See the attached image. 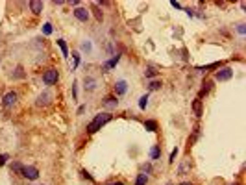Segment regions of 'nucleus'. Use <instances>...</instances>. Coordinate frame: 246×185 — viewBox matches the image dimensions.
<instances>
[{"label": "nucleus", "instance_id": "nucleus-4", "mask_svg": "<svg viewBox=\"0 0 246 185\" xmlns=\"http://www.w3.org/2000/svg\"><path fill=\"white\" fill-rule=\"evenodd\" d=\"M20 176H24L26 180H37L39 178V170L35 169V167H31V165H28V167H22V172H20Z\"/></svg>", "mask_w": 246, "mask_h": 185}, {"label": "nucleus", "instance_id": "nucleus-36", "mask_svg": "<svg viewBox=\"0 0 246 185\" xmlns=\"http://www.w3.org/2000/svg\"><path fill=\"white\" fill-rule=\"evenodd\" d=\"M231 185H239V183H231Z\"/></svg>", "mask_w": 246, "mask_h": 185}, {"label": "nucleus", "instance_id": "nucleus-30", "mask_svg": "<svg viewBox=\"0 0 246 185\" xmlns=\"http://www.w3.org/2000/svg\"><path fill=\"white\" fill-rule=\"evenodd\" d=\"M78 83H74L72 85V96H74V100H78V87H76Z\"/></svg>", "mask_w": 246, "mask_h": 185}, {"label": "nucleus", "instance_id": "nucleus-2", "mask_svg": "<svg viewBox=\"0 0 246 185\" xmlns=\"http://www.w3.org/2000/svg\"><path fill=\"white\" fill-rule=\"evenodd\" d=\"M58 80H59L58 69H46L45 74H43V83H45V85H54Z\"/></svg>", "mask_w": 246, "mask_h": 185}, {"label": "nucleus", "instance_id": "nucleus-8", "mask_svg": "<svg viewBox=\"0 0 246 185\" xmlns=\"http://www.w3.org/2000/svg\"><path fill=\"white\" fill-rule=\"evenodd\" d=\"M119 61H120V56H115V58H111L109 61H105V63L102 65V69H104L105 72H108L109 69H115V67H117V63H119Z\"/></svg>", "mask_w": 246, "mask_h": 185}, {"label": "nucleus", "instance_id": "nucleus-31", "mask_svg": "<svg viewBox=\"0 0 246 185\" xmlns=\"http://www.w3.org/2000/svg\"><path fill=\"white\" fill-rule=\"evenodd\" d=\"M237 31H239V34H241V35H244V31H246V28H244V24H239V26H237Z\"/></svg>", "mask_w": 246, "mask_h": 185}, {"label": "nucleus", "instance_id": "nucleus-9", "mask_svg": "<svg viewBox=\"0 0 246 185\" xmlns=\"http://www.w3.org/2000/svg\"><path fill=\"white\" fill-rule=\"evenodd\" d=\"M104 106L108 107V109H115V107L119 106V100H117L115 96H105V98H104Z\"/></svg>", "mask_w": 246, "mask_h": 185}, {"label": "nucleus", "instance_id": "nucleus-20", "mask_svg": "<svg viewBox=\"0 0 246 185\" xmlns=\"http://www.w3.org/2000/svg\"><path fill=\"white\" fill-rule=\"evenodd\" d=\"M146 106H148V94L139 98V107H141V109H146Z\"/></svg>", "mask_w": 246, "mask_h": 185}, {"label": "nucleus", "instance_id": "nucleus-6", "mask_svg": "<svg viewBox=\"0 0 246 185\" xmlns=\"http://www.w3.org/2000/svg\"><path fill=\"white\" fill-rule=\"evenodd\" d=\"M74 17H76L80 22H87V20H89V9L76 7V9H74Z\"/></svg>", "mask_w": 246, "mask_h": 185}, {"label": "nucleus", "instance_id": "nucleus-27", "mask_svg": "<svg viewBox=\"0 0 246 185\" xmlns=\"http://www.w3.org/2000/svg\"><path fill=\"white\" fill-rule=\"evenodd\" d=\"M150 172H152V165H150V163H146V165H143V174H146V176H148Z\"/></svg>", "mask_w": 246, "mask_h": 185}, {"label": "nucleus", "instance_id": "nucleus-19", "mask_svg": "<svg viewBox=\"0 0 246 185\" xmlns=\"http://www.w3.org/2000/svg\"><path fill=\"white\" fill-rule=\"evenodd\" d=\"M211 91V82H206L204 83V87H202V91H200V96H198V98H202V96H204V94H207Z\"/></svg>", "mask_w": 246, "mask_h": 185}, {"label": "nucleus", "instance_id": "nucleus-3", "mask_svg": "<svg viewBox=\"0 0 246 185\" xmlns=\"http://www.w3.org/2000/svg\"><path fill=\"white\" fill-rule=\"evenodd\" d=\"M231 78H233V69H230V67H222V69H218L215 72V80L217 82H228Z\"/></svg>", "mask_w": 246, "mask_h": 185}, {"label": "nucleus", "instance_id": "nucleus-29", "mask_svg": "<svg viewBox=\"0 0 246 185\" xmlns=\"http://www.w3.org/2000/svg\"><path fill=\"white\" fill-rule=\"evenodd\" d=\"M176 156H178V148H174L172 152H170V159H168V161H170V163H174V159H176Z\"/></svg>", "mask_w": 246, "mask_h": 185}, {"label": "nucleus", "instance_id": "nucleus-15", "mask_svg": "<svg viewBox=\"0 0 246 185\" xmlns=\"http://www.w3.org/2000/svg\"><path fill=\"white\" fill-rule=\"evenodd\" d=\"M144 128L148 130V132H157V124H156V121H144Z\"/></svg>", "mask_w": 246, "mask_h": 185}, {"label": "nucleus", "instance_id": "nucleus-26", "mask_svg": "<svg viewBox=\"0 0 246 185\" xmlns=\"http://www.w3.org/2000/svg\"><path fill=\"white\" fill-rule=\"evenodd\" d=\"M156 74H157V70H156V69H148V70L144 72V76H146V78H154Z\"/></svg>", "mask_w": 246, "mask_h": 185}, {"label": "nucleus", "instance_id": "nucleus-34", "mask_svg": "<svg viewBox=\"0 0 246 185\" xmlns=\"http://www.w3.org/2000/svg\"><path fill=\"white\" fill-rule=\"evenodd\" d=\"M108 185H122L120 181H117V183H108Z\"/></svg>", "mask_w": 246, "mask_h": 185}, {"label": "nucleus", "instance_id": "nucleus-25", "mask_svg": "<svg viewBox=\"0 0 246 185\" xmlns=\"http://www.w3.org/2000/svg\"><path fill=\"white\" fill-rule=\"evenodd\" d=\"M72 56H74V67H72V69H78V65H80V54L74 52Z\"/></svg>", "mask_w": 246, "mask_h": 185}, {"label": "nucleus", "instance_id": "nucleus-28", "mask_svg": "<svg viewBox=\"0 0 246 185\" xmlns=\"http://www.w3.org/2000/svg\"><path fill=\"white\" fill-rule=\"evenodd\" d=\"M7 159H9V156H7V154H0V167H2V165H6V163H7Z\"/></svg>", "mask_w": 246, "mask_h": 185}, {"label": "nucleus", "instance_id": "nucleus-1", "mask_svg": "<svg viewBox=\"0 0 246 185\" xmlns=\"http://www.w3.org/2000/svg\"><path fill=\"white\" fill-rule=\"evenodd\" d=\"M113 118V115L111 113H100V115H96L94 118H93V122H89V126H87V132L89 133H94V132H98V130L104 126V124H108L109 121Z\"/></svg>", "mask_w": 246, "mask_h": 185}, {"label": "nucleus", "instance_id": "nucleus-18", "mask_svg": "<svg viewBox=\"0 0 246 185\" xmlns=\"http://www.w3.org/2000/svg\"><path fill=\"white\" fill-rule=\"evenodd\" d=\"M93 11H94V17H96V19H98V20H102L104 13H102L100 9H98V4H96V2H93Z\"/></svg>", "mask_w": 246, "mask_h": 185}, {"label": "nucleus", "instance_id": "nucleus-35", "mask_svg": "<svg viewBox=\"0 0 246 185\" xmlns=\"http://www.w3.org/2000/svg\"><path fill=\"white\" fill-rule=\"evenodd\" d=\"M179 185H192V183H189V181H183V183H179Z\"/></svg>", "mask_w": 246, "mask_h": 185}, {"label": "nucleus", "instance_id": "nucleus-32", "mask_svg": "<svg viewBox=\"0 0 246 185\" xmlns=\"http://www.w3.org/2000/svg\"><path fill=\"white\" fill-rule=\"evenodd\" d=\"M83 111H85V106H80V107H78V115H82Z\"/></svg>", "mask_w": 246, "mask_h": 185}, {"label": "nucleus", "instance_id": "nucleus-16", "mask_svg": "<svg viewBox=\"0 0 246 185\" xmlns=\"http://www.w3.org/2000/svg\"><path fill=\"white\" fill-rule=\"evenodd\" d=\"M159 156H161V148H159V146H152L150 157H152V159H159Z\"/></svg>", "mask_w": 246, "mask_h": 185}, {"label": "nucleus", "instance_id": "nucleus-24", "mask_svg": "<svg viewBox=\"0 0 246 185\" xmlns=\"http://www.w3.org/2000/svg\"><path fill=\"white\" fill-rule=\"evenodd\" d=\"M189 169V161H183V163H181V165H179V170H178V174H185V170Z\"/></svg>", "mask_w": 246, "mask_h": 185}, {"label": "nucleus", "instance_id": "nucleus-22", "mask_svg": "<svg viewBox=\"0 0 246 185\" xmlns=\"http://www.w3.org/2000/svg\"><path fill=\"white\" fill-rule=\"evenodd\" d=\"M148 87H150V91H157L159 87H161V82H159V80H152Z\"/></svg>", "mask_w": 246, "mask_h": 185}, {"label": "nucleus", "instance_id": "nucleus-11", "mask_svg": "<svg viewBox=\"0 0 246 185\" xmlns=\"http://www.w3.org/2000/svg\"><path fill=\"white\" fill-rule=\"evenodd\" d=\"M83 83H85V89H87V91H94L96 89V80L91 78V76H87V78L83 80Z\"/></svg>", "mask_w": 246, "mask_h": 185}, {"label": "nucleus", "instance_id": "nucleus-17", "mask_svg": "<svg viewBox=\"0 0 246 185\" xmlns=\"http://www.w3.org/2000/svg\"><path fill=\"white\" fill-rule=\"evenodd\" d=\"M22 167H24V165H20L19 161H13V163H11V170H13L15 174H20V172H22Z\"/></svg>", "mask_w": 246, "mask_h": 185}, {"label": "nucleus", "instance_id": "nucleus-10", "mask_svg": "<svg viewBox=\"0 0 246 185\" xmlns=\"http://www.w3.org/2000/svg\"><path fill=\"white\" fill-rule=\"evenodd\" d=\"M126 91H128V83H126L124 80H119V82L115 83V93H117V94H124Z\"/></svg>", "mask_w": 246, "mask_h": 185}, {"label": "nucleus", "instance_id": "nucleus-13", "mask_svg": "<svg viewBox=\"0 0 246 185\" xmlns=\"http://www.w3.org/2000/svg\"><path fill=\"white\" fill-rule=\"evenodd\" d=\"M192 111H194L196 117H202V98H196L192 102Z\"/></svg>", "mask_w": 246, "mask_h": 185}, {"label": "nucleus", "instance_id": "nucleus-5", "mask_svg": "<svg viewBox=\"0 0 246 185\" xmlns=\"http://www.w3.org/2000/svg\"><path fill=\"white\" fill-rule=\"evenodd\" d=\"M17 104V93H6L4 94V98H2V106L6 107V109H9V107H13Z\"/></svg>", "mask_w": 246, "mask_h": 185}, {"label": "nucleus", "instance_id": "nucleus-7", "mask_svg": "<svg viewBox=\"0 0 246 185\" xmlns=\"http://www.w3.org/2000/svg\"><path fill=\"white\" fill-rule=\"evenodd\" d=\"M52 98H54V94H52L50 91H45V93H41V94H39L37 104H39V106H48V104L52 102Z\"/></svg>", "mask_w": 246, "mask_h": 185}, {"label": "nucleus", "instance_id": "nucleus-21", "mask_svg": "<svg viewBox=\"0 0 246 185\" xmlns=\"http://www.w3.org/2000/svg\"><path fill=\"white\" fill-rule=\"evenodd\" d=\"M26 76V72L22 70V67H17L15 69V72H13V78H24Z\"/></svg>", "mask_w": 246, "mask_h": 185}, {"label": "nucleus", "instance_id": "nucleus-23", "mask_svg": "<svg viewBox=\"0 0 246 185\" xmlns=\"http://www.w3.org/2000/svg\"><path fill=\"white\" fill-rule=\"evenodd\" d=\"M43 34H45V35H50V34H52V24H50V22L43 24Z\"/></svg>", "mask_w": 246, "mask_h": 185}, {"label": "nucleus", "instance_id": "nucleus-12", "mask_svg": "<svg viewBox=\"0 0 246 185\" xmlns=\"http://www.w3.org/2000/svg\"><path fill=\"white\" fill-rule=\"evenodd\" d=\"M30 9H31V13H41L43 2H39V0H31V2H30Z\"/></svg>", "mask_w": 246, "mask_h": 185}, {"label": "nucleus", "instance_id": "nucleus-33", "mask_svg": "<svg viewBox=\"0 0 246 185\" xmlns=\"http://www.w3.org/2000/svg\"><path fill=\"white\" fill-rule=\"evenodd\" d=\"M170 4H172V7H176V9H181V6L178 2H170Z\"/></svg>", "mask_w": 246, "mask_h": 185}, {"label": "nucleus", "instance_id": "nucleus-14", "mask_svg": "<svg viewBox=\"0 0 246 185\" xmlns=\"http://www.w3.org/2000/svg\"><path fill=\"white\" fill-rule=\"evenodd\" d=\"M56 43H58V46L61 48V52H63V56H65V58H69V48H67V43L63 41V39H58Z\"/></svg>", "mask_w": 246, "mask_h": 185}]
</instances>
